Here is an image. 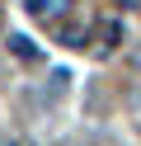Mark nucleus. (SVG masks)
I'll return each mask as SVG.
<instances>
[{"label": "nucleus", "instance_id": "1", "mask_svg": "<svg viewBox=\"0 0 141 146\" xmlns=\"http://www.w3.org/2000/svg\"><path fill=\"white\" fill-rule=\"evenodd\" d=\"M24 5L38 14V19H47V14H61L66 5H71V0H24Z\"/></svg>", "mask_w": 141, "mask_h": 146}, {"label": "nucleus", "instance_id": "2", "mask_svg": "<svg viewBox=\"0 0 141 146\" xmlns=\"http://www.w3.org/2000/svg\"><path fill=\"white\" fill-rule=\"evenodd\" d=\"M61 42H66V47H85V29H71V24H66V29H61Z\"/></svg>", "mask_w": 141, "mask_h": 146}, {"label": "nucleus", "instance_id": "3", "mask_svg": "<svg viewBox=\"0 0 141 146\" xmlns=\"http://www.w3.org/2000/svg\"><path fill=\"white\" fill-rule=\"evenodd\" d=\"M9 42H14V52H19V57H24V61H33V57H38V52L28 47V38H9Z\"/></svg>", "mask_w": 141, "mask_h": 146}, {"label": "nucleus", "instance_id": "4", "mask_svg": "<svg viewBox=\"0 0 141 146\" xmlns=\"http://www.w3.org/2000/svg\"><path fill=\"white\" fill-rule=\"evenodd\" d=\"M118 38H122V29H118V24H103V47H113Z\"/></svg>", "mask_w": 141, "mask_h": 146}, {"label": "nucleus", "instance_id": "5", "mask_svg": "<svg viewBox=\"0 0 141 146\" xmlns=\"http://www.w3.org/2000/svg\"><path fill=\"white\" fill-rule=\"evenodd\" d=\"M14 146H28V141H14Z\"/></svg>", "mask_w": 141, "mask_h": 146}, {"label": "nucleus", "instance_id": "6", "mask_svg": "<svg viewBox=\"0 0 141 146\" xmlns=\"http://www.w3.org/2000/svg\"><path fill=\"white\" fill-rule=\"evenodd\" d=\"M127 5H136V0H127Z\"/></svg>", "mask_w": 141, "mask_h": 146}]
</instances>
